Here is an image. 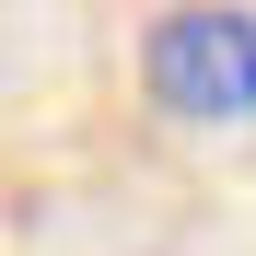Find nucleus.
Returning a JSON list of instances; mask_svg holds the SVG:
<instances>
[{
  "label": "nucleus",
  "instance_id": "nucleus-1",
  "mask_svg": "<svg viewBox=\"0 0 256 256\" xmlns=\"http://www.w3.org/2000/svg\"><path fill=\"white\" fill-rule=\"evenodd\" d=\"M140 82L186 128H244L256 116V12L244 0H175V12H152Z\"/></svg>",
  "mask_w": 256,
  "mask_h": 256
}]
</instances>
